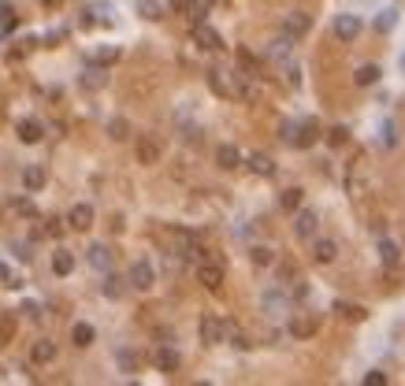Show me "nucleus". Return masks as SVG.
<instances>
[{
	"label": "nucleus",
	"mask_w": 405,
	"mask_h": 386,
	"mask_svg": "<svg viewBox=\"0 0 405 386\" xmlns=\"http://www.w3.org/2000/svg\"><path fill=\"white\" fill-rule=\"evenodd\" d=\"M253 74L246 71H231V67H208V90L223 96V101H257L253 90Z\"/></svg>",
	"instance_id": "nucleus-1"
},
{
	"label": "nucleus",
	"mask_w": 405,
	"mask_h": 386,
	"mask_svg": "<svg viewBox=\"0 0 405 386\" xmlns=\"http://www.w3.org/2000/svg\"><path fill=\"white\" fill-rule=\"evenodd\" d=\"M320 134H324V126H320V119H286L279 126V137L290 149H313L320 142Z\"/></svg>",
	"instance_id": "nucleus-2"
},
{
	"label": "nucleus",
	"mask_w": 405,
	"mask_h": 386,
	"mask_svg": "<svg viewBox=\"0 0 405 386\" xmlns=\"http://www.w3.org/2000/svg\"><path fill=\"white\" fill-rule=\"evenodd\" d=\"M320 324H324V316L301 308V312H294V316H290V335H294V338H313L316 330H320Z\"/></svg>",
	"instance_id": "nucleus-3"
},
{
	"label": "nucleus",
	"mask_w": 405,
	"mask_h": 386,
	"mask_svg": "<svg viewBox=\"0 0 405 386\" xmlns=\"http://www.w3.org/2000/svg\"><path fill=\"white\" fill-rule=\"evenodd\" d=\"M201 342H205V346H220V342H227V319H220L212 312L201 316Z\"/></svg>",
	"instance_id": "nucleus-4"
},
{
	"label": "nucleus",
	"mask_w": 405,
	"mask_h": 386,
	"mask_svg": "<svg viewBox=\"0 0 405 386\" xmlns=\"http://www.w3.org/2000/svg\"><path fill=\"white\" fill-rule=\"evenodd\" d=\"M197 283L205 290H212V294L223 290V264L220 260H205V256H201V260H197Z\"/></svg>",
	"instance_id": "nucleus-5"
},
{
	"label": "nucleus",
	"mask_w": 405,
	"mask_h": 386,
	"mask_svg": "<svg viewBox=\"0 0 405 386\" xmlns=\"http://www.w3.org/2000/svg\"><path fill=\"white\" fill-rule=\"evenodd\" d=\"M126 283H131L138 294H149V290L156 286V271H153V264L149 260H138L134 267H131V275H126Z\"/></svg>",
	"instance_id": "nucleus-6"
},
{
	"label": "nucleus",
	"mask_w": 405,
	"mask_h": 386,
	"mask_svg": "<svg viewBox=\"0 0 405 386\" xmlns=\"http://www.w3.org/2000/svg\"><path fill=\"white\" fill-rule=\"evenodd\" d=\"M172 8L179 15H186L190 23H205L212 12V0H172Z\"/></svg>",
	"instance_id": "nucleus-7"
},
{
	"label": "nucleus",
	"mask_w": 405,
	"mask_h": 386,
	"mask_svg": "<svg viewBox=\"0 0 405 386\" xmlns=\"http://www.w3.org/2000/svg\"><path fill=\"white\" fill-rule=\"evenodd\" d=\"M194 45L205 49V52H220L223 37H220V30H212L208 23H194Z\"/></svg>",
	"instance_id": "nucleus-8"
},
{
	"label": "nucleus",
	"mask_w": 405,
	"mask_h": 386,
	"mask_svg": "<svg viewBox=\"0 0 405 386\" xmlns=\"http://www.w3.org/2000/svg\"><path fill=\"white\" fill-rule=\"evenodd\" d=\"M153 364H156V371H164V375H175L179 368H183V357L172 349V346H160L153 353Z\"/></svg>",
	"instance_id": "nucleus-9"
},
{
	"label": "nucleus",
	"mask_w": 405,
	"mask_h": 386,
	"mask_svg": "<svg viewBox=\"0 0 405 386\" xmlns=\"http://www.w3.org/2000/svg\"><path fill=\"white\" fill-rule=\"evenodd\" d=\"M15 134H19V142H23V145H38L41 137H45V123H41V119H19L15 123Z\"/></svg>",
	"instance_id": "nucleus-10"
},
{
	"label": "nucleus",
	"mask_w": 405,
	"mask_h": 386,
	"mask_svg": "<svg viewBox=\"0 0 405 386\" xmlns=\"http://www.w3.org/2000/svg\"><path fill=\"white\" fill-rule=\"evenodd\" d=\"M93 219H97V216H93V205H74V208L67 212V227L78 230V234H86V230L93 227Z\"/></svg>",
	"instance_id": "nucleus-11"
},
{
	"label": "nucleus",
	"mask_w": 405,
	"mask_h": 386,
	"mask_svg": "<svg viewBox=\"0 0 405 386\" xmlns=\"http://www.w3.org/2000/svg\"><path fill=\"white\" fill-rule=\"evenodd\" d=\"M52 360H56V342H52V338H38L34 346H30V364H38V368H41V364H52Z\"/></svg>",
	"instance_id": "nucleus-12"
},
{
	"label": "nucleus",
	"mask_w": 405,
	"mask_h": 386,
	"mask_svg": "<svg viewBox=\"0 0 405 386\" xmlns=\"http://www.w3.org/2000/svg\"><path fill=\"white\" fill-rule=\"evenodd\" d=\"M308 26H313V19H308L305 12L283 15V34H286V37H301V34H308Z\"/></svg>",
	"instance_id": "nucleus-13"
},
{
	"label": "nucleus",
	"mask_w": 405,
	"mask_h": 386,
	"mask_svg": "<svg viewBox=\"0 0 405 386\" xmlns=\"http://www.w3.org/2000/svg\"><path fill=\"white\" fill-rule=\"evenodd\" d=\"M335 316L346 319V324H365V319H368V308L357 305V301H335Z\"/></svg>",
	"instance_id": "nucleus-14"
},
{
	"label": "nucleus",
	"mask_w": 405,
	"mask_h": 386,
	"mask_svg": "<svg viewBox=\"0 0 405 386\" xmlns=\"http://www.w3.org/2000/svg\"><path fill=\"white\" fill-rule=\"evenodd\" d=\"M331 30H335V37H338V41H357V34H361V19H357V15H338Z\"/></svg>",
	"instance_id": "nucleus-15"
},
{
	"label": "nucleus",
	"mask_w": 405,
	"mask_h": 386,
	"mask_svg": "<svg viewBox=\"0 0 405 386\" xmlns=\"http://www.w3.org/2000/svg\"><path fill=\"white\" fill-rule=\"evenodd\" d=\"M246 167L253 171V175H261V178H272L275 175V160L268 153H249L246 156Z\"/></svg>",
	"instance_id": "nucleus-16"
},
{
	"label": "nucleus",
	"mask_w": 405,
	"mask_h": 386,
	"mask_svg": "<svg viewBox=\"0 0 405 386\" xmlns=\"http://www.w3.org/2000/svg\"><path fill=\"white\" fill-rule=\"evenodd\" d=\"M86 260H90L93 271H112V249L108 245H90Z\"/></svg>",
	"instance_id": "nucleus-17"
},
{
	"label": "nucleus",
	"mask_w": 405,
	"mask_h": 386,
	"mask_svg": "<svg viewBox=\"0 0 405 386\" xmlns=\"http://www.w3.org/2000/svg\"><path fill=\"white\" fill-rule=\"evenodd\" d=\"M316 227H320V219H316V212H297V219H294V234H297V238H313V234H316Z\"/></svg>",
	"instance_id": "nucleus-18"
},
{
	"label": "nucleus",
	"mask_w": 405,
	"mask_h": 386,
	"mask_svg": "<svg viewBox=\"0 0 405 386\" xmlns=\"http://www.w3.org/2000/svg\"><path fill=\"white\" fill-rule=\"evenodd\" d=\"M160 153H164V149H160V142L156 137H138V160H142V164H156L160 160Z\"/></svg>",
	"instance_id": "nucleus-19"
},
{
	"label": "nucleus",
	"mask_w": 405,
	"mask_h": 386,
	"mask_svg": "<svg viewBox=\"0 0 405 386\" xmlns=\"http://www.w3.org/2000/svg\"><path fill=\"white\" fill-rule=\"evenodd\" d=\"M138 15L142 19H149V23H160V19H164V12H167V4L164 0H138Z\"/></svg>",
	"instance_id": "nucleus-20"
},
{
	"label": "nucleus",
	"mask_w": 405,
	"mask_h": 386,
	"mask_svg": "<svg viewBox=\"0 0 405 386\" xmlns=\"http://www.w3.org/2000/svg\"><path fill=\"white\" fill-rule=\"evenodd\" d=\"M15 330H19V316L15 312H0V349L15 342Z\"/></svg>",
	"instance_id": "nucleus-21"
},
{
	"label": "nucleus",
	"mask_w": 405,
	"mask_h": 386,
	"mask_svg": "<svg viewBox=\"0 0 405 386\" xmlns=\"http://www.w3.org/2000/svg\"><path fill=\"white\" fill-rule=\"evenodd\" d=\"M216 164H220L223 171H234V167H242V153L227 142V145H220V149H216Z\"/></svg>",
	"instance_id": "nucleus-22"
},
{
	"label": "nucleus",
	"mask_w": 405,
	"mask_h": 386,
	"mask_svg": "<svg viewBox=\"0 0 405 386\" xmlns=\"http://www.w3.org/2000/svg\"><path fill=\"white\" fill-rule=\"evenodd\" d=\"M338 256V245L331 242V238H320V242H313V260L316 264H331Z\"/></svg>",
	"instance_id": "nucleus-23"
},
{
	"label": "nucleus",
	"mask_w": 405,
	"mask_h": 386,
	"mask_svg": "<svg viewBox=\"0 0 405 386\" xmlns=\"http://www.w3.org/2000/svg\"><path fill=\"white\" fill-rule=\"evenodd\" d=\"M45 178H49V175H45V167H41V164H30V167L23 171V186H26L30 193H38L41 186H45Z\"/></svg>",
	"instance_id": "nucleus-24"
},
{
	"label": "nucleus",
	"mask_w": 405,
	"mask_h": 386,
	"mask_svg": "<svg viewBox=\"0 0 405 386\" xmlns=\"http://www.w3.org/2000/svg\"><path fill=\"white\" fill-rule=\"evenodd\" d=\"M52 271H56L60 278L71 275V271H74V253H67V249H56V253H52Z\"/></svg>",
	"instance_id": "nucleus-25"
},
{
	"label": "nucleus",
	"mask_w": 405,
	"mask_h": 386,
	"mask_svg": "<svg viewBox=\"0 0 405 386\" xmlns=\"http://www.w3.org/2000/svg\"><path fill=\"white\" fill-rule=\"evenodd\" d=\"M93 338H97V330H93L90 324H74V327H71V342H74L78 349L93 346Z\"/></svg>",
	"instance_id": "nucleus-26"
},
{
	"label": "nucleus",
	"mask_w": 405,
	"mask_h": 386,
	"mask_svg": "<svg viewBox=\"0 0 405 386\" xmlns=\"http://www.w3.org/2000/svg\"><path fill=\"white\" fill-rule=\"evenodd\" d=\"M301 197H305V190H301V186H290V190H283V193H279V208H286V212L301 208Z\"/></svg>",
	"instance_id": "nucleus-27"
},
{
	"label": "nucleus",
	"mask_w": 405,
	"mask_h": 386,
	"mask_svg": "<svg viewBox=\"0 0 405 386\" xmlns=\"http://www.w3.org/2000/svg\"><path fill=\"white\" fill-rule=\"evenodd\" d=\"M63 234V219H56V216H49L45 223H41V227L34 230V238H60Z\"/></svg>",
	"instance_id": "nucleus-28"
},
{
	"label": "nucleus",
	"mask_w": 405,
	"mask_h": 386,
	"mask_svg": "<svg viewBox=\"0 0 405 386\" xmlns=\"http://www.w3.org/2000/svg\"><path fill=\"white\" fill-rule=\"evenodd\" d=\"M123 278H115V275H108V271H104V283H101V294L104 297H112V301H115V297H123Z\"/></svg>",
	"instance_id": "nucleus-29"
},
{
	"label": "nucleus",
	"mask_w": 405,
	"mask_h": 386,
	"mask_svg": "<svg viewBox=\"0 0 405 386\" xmlns=\"http://www.w3.org/2000/svg\"><path fill=\"white\" fill-rule=\"evenodd\" d=\"M19 26V15L12 4H0V34H12V30Z\"/></svg>",
	"instance_id": "nucleus-30"
},
{
	"label": "nucleus",
	"mask_w": 405,
	"mask_h": 386,
	"mask_svg": "<svg viewBox=\"0 0 405 386\" xmlns=\"http://www.w3.org/2000/svg\"><path fill=\"white\" fill-rule=\"evenodd\" d=\"M249 260L257 264V267H272V264H275V253L268 249V245H253V249H249Z\"/></svg>",
	"instance_id": "nucleus-31"
},
{
	"label": "nucleus",
	"mask_w": 405,
	"mask_h": 386,
	"mask_svg": "<svg viewBox=\"0 0 405 386\" xmlns=\"http://www.w3.org/2000/svg\"><path fill=\"white\" fill-rule=\"evenodd\" d=\"M354 82H357V85H376V82H379V67H376V63H365V67H357Z\"/></svg>",
	"instance_id": "nucleus-32"
},
{
	"label": "nucleus",
	"mask_w": 405,
	"mask_h": 386,
	"mask_svg": "<svg viewBox=\"0 0 405 386\" xmlns=\"http://www.w3.org/2000/svg\"><path fill=\"white\" fill-rule=\"evenodd\" d=\"M104 82H108V78H104V67H101V63H97V67H90L86 74H82V85H86V90H101Z\"/></svg>",
	"instance_id": "nucleus-33"
},
{
	"label": "nucleus",
	"mask_w": 405,
	"mask_h": 386,
	"mask_svg": "<svg viewBox=\"0 0 405 386\" xmlns=\"http://www.w3.org/2000/svg\"><path fill=\"white\" fill-rule=\"evenodd\" d=\"M379 256H383V264L387 267H398V260H402V253H398V245L394 242H379Z\"/></svg>",
	"instance_id": "nucleus-34"
},
{
	"label": "nucleus",
	"mask_w": 405,
	"mask_h": 386,
	"mask_svg": "<svg viewBox=\"0 0 405 386\" xmlns=\"http://www.w3.org/2000/svg\"><path fill=\"white\" fill-rule=\"evenodd\" d=\"M238 67L246 71V74H257V67H261V60L253 56L249 49H238Z\"/></svg>",
	"instance_id": "nucleus-35"
},
{
	"label": "nucleus",
	"mask_w": 405,
	"mask_h": 386,
	"mask_svg": "<svg viewBox=\"0 0 405 386\" xmlns=\"http://www.w3.org/2000/svg\"><path fill=\"white\" fill-rule=\"evenodd\" d=\"M108 134H112V142H126V137H131V123H126V119H112L108 123Z\"/></svg>",
	"instance_id": "nucleus-36"
},
{
	"label": "nucleus",
	"mask_w": 405,
	"mask_h": 386,
	"mask_svg": "<svg viewBox=\"0 0 405 386\" xmlns=\"http://www.w3.org/2000/svg\"><path fill=\"white\" fill-rule=\"evenodd\" d=\"M346 142H349V131H346L342 123H338V126H331V131H327V145H331V149L346 145Z\"/></svg>",
	"instance_id": "nucleus-37"
},
{
	"label": "nucleus",
	"mask_w": 405,
	"mask_h": 386,
	"mask_svg": "<svg viewBox=\"0 0 405 386\" xmlns=\"http://www.w3.org/2000/svg\"><path fill=\"white\" fill-rule=\"evenodd\" d=\"M268 56H272V60H286V56H290V37H279V41H272Z\"/></svg>",
	"instance_id": "nucleus-38"
},
{
	"label": "nucleus",
	"mask_w": 405,
	"mask_h": 386,
	"mask_svg": "<svg viewBox=\"0 0 405 386\" xmlns=\"http://www.w3.org/2000/svg\"><path fill=\"white\" fill-rule=\"evenodd\" d=\"M115 360H119L123 371H138V357H134L131 349H119V353H115Z\"/></svg>",
	"instance_id": "nucleus-39"
},
{
	"label": "nucleus",
	"mask_w": 405,
	"mask_h": 386,
	"mask_svg": "<svg viewBox=\"0 0 405 386\" xmlns=\"http://www.w3.org/2000/svg\"><path fill=\"white\" fill-rule=\"evenodd\" d=\"M0 278H4V286H8V290H19V286H23V278H19L8 264H0Z\"/></svg>",
	"instance_id": "nucleus-40"
},
{
	"label": "nucleus",
	"mask_w": 405,
	"mask_h": 386,
	"mask_svg": "<svg viewBox=\"0 0 405 386\" xmlns=\"http://www.w3.org/2000/svg\"><path fill=\"white\" fill-rule=\"evenodd\" d=\"M119 60V49H101L97 56H93V63H101V67H108V63Z\"/></svg>",
	"instance_id": "nucleus-41"
},
{
	"label": "nucleus",
	"mask_w": 405,
	"mask_h": 386,
	"mask_svg": "<svg viewBox=\"0 0 405 386\" xmlns=\"http://www.w3.org/2000/svg\"><path fill=\"white\" fill-rule=\"evenodd\" d=\"M361 383H365V386H387V375H383V371H368Z\"/></svg>",
	"instance_id": "nucleus-42"
},
{
	"label": "nucleus",
	"mask_w": 405,
	"mask_h": 386,
	"mask_svg": "<svg viewBox=\"0 0 405 386\" xmlns=\"http://www.w3.org/2000/svg\"><path fill=\"white\" fill-rule=\"evenodd\" d=\"M12 212H19V216H34V205H30V201H12Z\"/></svg>",
	"instance_id": "nucleus-43"
},
{
	"label": "nucleus",
	"mask_w": 405,
	"mask_h": 386,
	"mask_svg": "<svg viewBox=\"0 0 405 386\" xmlns=\"http://www.w3.org/2000/svg\"><path fill=\"white\" fill-rule=\"evenodd\" d=\"M394 26V12H383L379 15V30H390Z\"/></svg>",
	"instance_id": "nucleus-44"
},
{
	"label": "nucleus",
	"mask_w": 405,
	"mask_h": 386,
	"mask_svg": "<svg viewBox=\"0 0 405 386\" xmlns=\"http://www.w3.org/2000/svg\"><path fill=\"white\" fill-rule=\"evenodd\" d=\"M23 312H26L30 319H38V316H41V308H38L34 301H26V305H23Z\"/></svg>",
	"instance_id": "nucleus-45"
},
{
	"label": "nucleus",
	"mask_w": 405,
	"mask_h": 386,
	"mask_svg": "<svg viewBox=\"0 0 405 386\" xmlns=\"http://www.w3.org/2000/svg\"><path fill=\"white\" fill-rule=\"evenodd\" d=\"M41 4H45V8H56V4H63V0H41Z\"/></svg>",
	"instance_id": "nucleus-46"
},
{
	"label": "nucleus",
	"mask_w": 405,
	"mask_h": 386,
	"mask_svg": "<svg viewBox=\"0 0 405 386\" xmlns=\"http://www.w3.org/2000/svg\"><path fill=\"white\" fill-rule=\"evenodd\" d=\"M402 63H405V56H402Z\"/></svg>",
	"instance_id": "nucleus-47"
}]
</instances>
